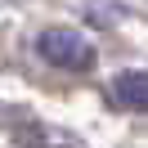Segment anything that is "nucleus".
I'll return each instance as SVG.
<instances>
[{
  "instance_id": "f257e3e1",
  "label": "nucleus",
  "mask_w": 148,
  "mask_h": 148,
  "mask_svg": "<svg viewBox=\"0 0 148 148\" xmlns=\"http://www.w3.org/2000/svg\"><path fill=\"white\" fill-rule=\"evenodd\" d=\"M36 54L49 67H63V72H90L94 67V45L72 27H45L36 36Z\"/></svg>"
},
{
  "instance_id": "f03ea898",
  "label": "nucleus",
  "mask_w": 148,
  "mask_h": 148,
  "mask_svg": "<svg viewBox=\"0 0 148 148\" xmlns=\"http://www.w3.org/2000/svg\"><path fill=\"white\" fill-rule=\"evenodd\" d=\"M112 103L126 112H148V72H121L112 81Z\"/></svg>"
}]
</instances>
